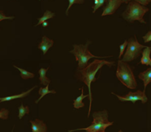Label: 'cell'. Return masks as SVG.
Instances as JSON below:
<instances>
[{"label":"cell","mask_w":151,"mask_h":132,"mask_svg":"<svg viewBox=\"0 0 151 132\" xmlns=\"http://www.w3.org/2000/svg\"><path fill=\"white\" fill-rule=\"evenodd\" d=\"M126 47V52L124 55L123 58L121 61L125 62H130L139 57L142 53V50L146 47L139 44L138 40H137V36L134 35V39L131 38L128 40Z\"/></svg>","instance_id":"8992f818"},{"label":"cell","mask_w":151,"mask_h":132,"mask_svg":"<svg viewBox=\"0 0 151 132\" xmlns=\"http://www.w3.org/2000/svg\"><path fill=\"white\" fill-rule=\"evenodd\" d=\"M116 75L118 80L127 88L134 89L137 87V80L134 76L133 69L128 64V62L118 61Z\"/></svg>","instance_id":"277c9868"},{"label":"cell","mask_w":151,"mask_h":132,"mask_svg":"<svg viewBox=\"0 0 151 132\" xmlns=\"http://www.w3.org/2000/svg\"><path fill=\"white\" fill-rule=\"evenodd\" d=\"M50 69V67H47V69H44V68H41L38 71V74H39V81L41 84L42 85H47V84H50L51 81L50 79H49L47 77V72L48 71V69Z\"/></svg>","instance_id":"5bb4252c"},{"label":"cell","mask_w":151,"mask_h":132,"mask_svg":"<svg viewBox=\"0 0 151 132\" xmlns=\"http://www.w3.org/2000/svg\"><path fill=\"white\" fill-rule=\"evenodd\" d=\"M37 86H35V87H32L30 89L27 90V91L24 92H22L21 94H14V95H10V96H7V97H0V103H2V102L5 101H10V100H16V99H19V98H24V97H27L29 94V93L32 91L35 88H36Z\"/></svg>","instance_id":"8fae6325"},{"label":"cell","mask_w":151,"mask_h":132,"mask_svg":"<svg viewBox=\"0 0 151 132\" xmlns=\"http://www.w3.org/2000/svg\"><path fill=\"white\" fill-rule=\"evenodd\" d=\"M83 91H84V89L81 88V94L79 97H77L75 100H74V103H73V106L75 109H81V108H83L85 106V104L83 103V100L84 98H86V97H88V94H86V95H84L83 94Z\"/></svg>","instance_id":"9a60e30c"},{"label":"cell","mask_w":151,"mask_h":132,"mask_svg":"<svg viewBox=\"0 0 151 132\" xmlns=\"http://www.w3.org/2000/svg\"><path fill=\"white\" fill-rule=\"evenodd\" d=\"M111 94L116 95V97H117L118 99L122 102L131 101L133 103H135L137 100H140L142 102V103H143V104L147 102V97L145 94V92L140 91V90H138L136 92H129L128 94H125L124 96L118 95V94H115L114 92H112Z\"/></svg>","instance_id":"52a82bcc"},{"label":"cell","mask_w":151,"mask_h":132,"mask_svg":"<svg viewBox=\"0 0 151 132\" xmlns=\"http://www.w3.org/2000/svg\"><path fill=\"white\" fill-rule=\"evenodd\" d=\"M49 85H50V84H47V85H46L45 88H43V87H41V88H39V90H38V94L41 95V97H40L38 99V100H35V103H38V102H39L40 100H41V99H42L43 97H44V96L46 95V94H55L56 92L55 91V90H49Z\"/></svg>","instance_id":"2e32d148"},{"label":"cell","mask_w":151,"mask_h":132,"mask_svg":"<svg viewBox=\"0 0 151 132\" xmlns=\"http://www.w3.org/2000/svg\"><path fill=\"white\" fill-rule=\"evenodd\" d=\"M13 67H15L16 69H17L18 70H19V72H20V76L22 77V79L27 80V79H29V78H32L35 77V75H34L33 73L27 72V71H26L24 69H22V68L18 67V66H16V65H13Z\"/></svg>","instance_id":"e0dca14e"},{"label":"cell","mask_w":151,"mask_h":132,"mask_svg":"<svg viewBox=\"0 0 151 132\" xmlns=\"http://www.w3.org/2000/svg\"><path fill=\"white\" fill-rule=\"evenodd\" d=\"M31 128L32 132H47V125L42 120L35 119V120H30Z\"/></svg>","instance_id":"9c48e42d"},{"label":"cell","mask_w":151,"mask_h":132,"mask_svg":"<svg viewBox=\"0 0 151 132\" xmlns=\"http://www.w3.org/2000/svg\"><path fill=\"white\" fill-rule=\"evenodd\" d=\"M147 11H149V9L145 6L131 0L128 3L126 10L122 13V16L130 23H134L135 21H139L140 23L146 24L147 22L144 20L143 17Z\"/></svg>","instance_id":"5b68a950"},{"label":"cell","mask_w":151,"mask_h":132,"mask_svg":"<svg viewBox=\"0 0 151 132\" xmlns=\"http://www.w3.org/2000/svg\"><path fill=\"white\" fill-rule=\"evenodd\" d=\"M114 61H108L106 60H100V59H95L91 63L87 65L84 68L81 69H78L75 72V77L78 78L79 81L83 82L88 88V97H89V109H88V118H89L90 114H91V103H92V94H91V85L92 82H95L97 81V78H95V75L98 70H100L103 66H108L109 67L114 65Z\"/></svg>","instance_id":"6da1fadb"},{"label":"cell","mask_w":151,"mask_h":132,"mask_svg":"<svg viewBox=\"0 0 151 132\" xmlns=\"http://www.w3.org/2000/svg\"><path fill=\"white\" fill-rule=\"evenodd\" d=\"M139 78L144 82V91L145 92L147 86L151 82V67L147 68L145 71L139 74Z\"/></svg>","instance_id":"7c38bea8"},{"label":"cell","mask_w":151,"mask_h":132,"mask_svg":"<svg viewBox=\"0 0 151 132\" xmlns=\"http://www.w3.org/2000/svg\"><path fill=\"white\" fill-rule=\"evenodd\" d=\"M97 1H98V0H94V4H96L97 3Z\"/></svg>","instance_id":"f1b7e54d"},{"label":"cell","mask_w":151,"mask_h":132,"mask_svg":"<svg viewBox=\"0 0 151 132\" xmlns=\"http://www.w3.org/2000/svg\"><path fill=\"white\" fill-rule=\"evenodd\" d=\"M68 1H69V6H68L66 11V16H68V14H69V13H69V10L74 4H83L84 2V0H68Z\"/></svg>","instance_id":"ffe728a7"},{"label":"cell","mask_w":151,"mask_h":132,"mask_svg":"<svg viewBox=\"0 0 151 132\" xmlns=\"http://www.w3.org/2000/svg\"><path fill=\"white\" fill-rule=\"evenodd\" d=\"M41 25H43V27H47V25H48V24H47V22H43L42 24H41Z\"/></svg>","instance_id":"4316f807"},{"label":"cell","mask_w":151,"mask_h":132,"mask_svg":"<svg viewBox=\"0 0 151 132\" xmlns=\"http://www.w3.org/2000/svg\"><path fill=\"white\" fill-rule=\"evenodd\" d=\"M53 44H54V41H53L52 39H50L47 36H43L41 42L38 44V48L39 50H42L43 54L46 55L49 49H50L52 47Z\"/></svg>","instance_id":"30bf717a"},{"label":"cell","mask_w":151,"mask_h":132,"mask_svg":"<svg viewBox=\"0 0 151 132\" xmlns=\"http://www.w3.org/2000/svg\"><path fill=\"white\" fill-rule=\"evenodd\" d=\"M91 44V41H87L86 44H74L73 50L69 51V53L73 54L75 56L76 61L78 62V66L77 70L81 69L86 66L88 65V61L91 58H106L112 57L110 56H96L93 55L92 53H90L88 50V45Z\"/></svg>","instance_id":"3957f363"},{"label":"cell","mask_w":151,"mask_h":132,"mask_svg":"<svg viewBox=\"0 0 151 132\" xmlns=\"http://www.w3.org/2000/svg\"><path fill=\"white\" fill-rule=\"evenodd\" d=\"M122 1H123V3H126V4H128V2H129L130 1H131V0H122Z\"/></svg>","instance_id":"83f0119b"},{"label":"cell","mask_w":151,"mask_h":132,"mask_svg":"<svg viewBox=\"0 0 151 132\" xmlns=\"http://www.w3.org/2000/svg\"><path fill=\"white\" fill-rule=\"evenodd\" d=\"M54 16H55L54 13H52V12L50 11V10H46L45 13H44V14L41 17H40L39 19H38V23L35 26H38V25H41V24H42L43 22H45V21L48 20V19H52Z\"/></svg>","instance_id":"ac0fdd59"},{"label":"cell","mask_w":151,"mask_h":132,"mask_svg":"<svg viewBox=\"0 0 151 132\" xmlns=\"http://www.w3.org/2000/svg\"><path fill=\"white\" fill-rule=\"evenodd\" d=\"M143 39H144V41L145 43L150 42L151 40V31H149L145 35L143 36Z\"/></svg>","instance_id":"484cf974"},{"label":"cell","mask_w":151,"mask_h":132,"mask_svg":"<svg viewBox=\"0 0 151 132\" xmlns=\"http://www.w3.org/2000/svg\"><path fill=\"white\" fill-rule=\"evenodd\" d=\"M106 2V0H98V1H97V3L96 4H94V5L92 6V8H93V13H95L96 11H97V10L98 8H100V7H102V6L103 5V4Z\"/></svg>","instance_id":"7402d4cb"},{"label":"cell","mask_w":151,"mask_h":132,"mask_svg":"<svg viewBox=\"0 0 151 132\" xmlns=\"http://www.w3.org/2000/svg\"><path fill=\"white\" fill-rule=\"evenodd\" d=\"M106 5L103 8L102 16L112 15L115 13L119 6L123 3L122 0H106Z\"/></svg>","instance_id":"ba28073f"},{"label":"cell","mask_w":151,"mask_h":132,"mask_svg":"<svg viewBox=\"0 0 151 132\" xmlns=\"http://www.w3.org/2000/svg\"><path fill=\"white\" fill-rule=\"evenodd\" d=\"M142 53V57L141 58L140 63L146 66H151V59H150V53L151 48L150 47H145L144 51Z\"/></svg>","instance_id":"4fadbf2b"},{"label":"cell","mask_w":151,"mask_h":132,"mask_svg":"<svg viewBox=\"0 0 151 132\" xmlns=\"http://www.w3.org/2000/svg\"><path fill=\"white\" fill-rule=\"evenodd\" d=\"M9 117V111L7 109L2 108L0 110V119L7 120Z\"/></svg>","instance_id":"44dd1931"},{"label":"cell","mask_w":151,"mask_h":132,"mask_svg":"<svg viewBox=\"0 0 151 132\" xmlns=\"http://www.w3.org/2000/svg\"><path fill=\"white\" fill-rule=\"evenodd\" d=\"M127 44H128V40H125V42L123 43L122 44H121L119 46V58H121L122 57V55L123 54L124 52H125V48L127 47Z\"/></svg>","instance_id":"603a6c76"},{"label":"cell","mask_w":151,"mask_h":132,"mask_svg":"<svg viewBox=\"0 0 151 132\" xmlns=\"http://www.w3.org/2000/svg\"><path fill=\"white\" fill-rule=\"evenodd\" d=\"M93 121L88 127L84 128L69 130V132L76 131H86V132H105L108 127L114 124V122H109V114L106 110L94 112L92 114Z\"/></svg>","instance_id":"7a4b0ae2"},{"label":"cell","mask_w":151,"mask_h":132,"mask_svg":"<svg viewBox=\"0 0 151 132\" xmlns=\"http://www.w3.org/2000/svg\"><path fill=\"white\" fill-rule=\"evenodd\" d=\"M131 1H137V2H138L139 4H142V5L145 6L147 5V4L150 2L151 0H131Z\"/></svg>","instance_id":"d4e9b609"},{"label":"cell","mask_w":151,"mask_h":132,"mask_svg":"<svg viewBox=\"0 0 151 132\" xmlns=\"http://www.w3.org/2000/svg\"><path fill=\"white\" fill-rule=\"evenodd\" d=\"M29 113V106H24L23 103H22L19 107V118L22 119L25 115H28Z\"/></svg>","instance_id":"d6986e66"},{"label":"cell","mask_w":151,"mask_h":132,"mask_svg":"<svg viewBox=\"0 0 151 132\" xmlns=\"http://www.w3.org/2000/svg\"><path fill=\"white\" fill-rule=\"evenodd\" d=\"M14 18V16H6L2 10H0V22L4 19H13Z\"/></svg>","instance_id":"cb8c5ba5"}]
</instances>
